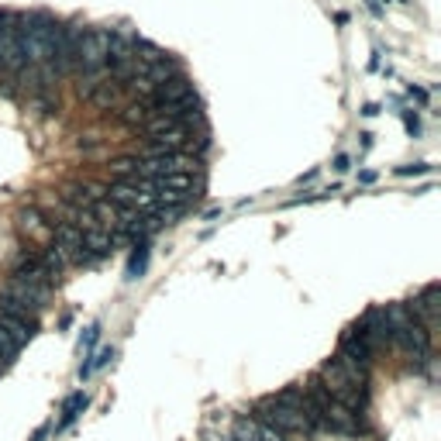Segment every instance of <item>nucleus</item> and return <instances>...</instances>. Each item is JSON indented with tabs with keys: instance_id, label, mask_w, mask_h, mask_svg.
Returning a JSON list of instances; mask_svg holds the SVG:
<instances>
[{
	"instance_id": "1",
	"label": "nucleus",
	"mask_w": 441,
	"mask_h": 441,
	"mask_svg": "<svg viewBox=\"0 0 441 441\" xmlns=\"http://www.w3.org/2000/svg\"><path fill=\"white\" fill-rule=\"evenodd\" d=\"M107 59H110V31H103V28L83 31V38L76 42V73L103 69Z\"/></svg>"
},
{
	"instance_id": "7",
	"label": "nucleus",
	"mask_w": 441,
	"mask_h": 441,
	"mask_svg": "<svg viewBox=\"0 0 441 441\" xmlns=\"http://www.w3.org/2000/svg\"><path fill=\"white\" fill-rule=\"evenodd\" d=\"M17 352H21V345H17V342H14V338H10V335L3 331V328H0V358H3V362L10 365V362L17 358Z\"/></svg>"
},
{
	"instance_id": "2",
	"label": "nucleus",
	"mask_w": 441,
	"mask_h": 441,
	"mask_svg": "<svg viewBox=\"0 0 441 441\" xmlns=\"http://www.w3.org/2000/svg\"><path fill=\"white\" fill-rule=\"evenodd\" d=\"M0 293H3V297H10V300H21L28 310L42 314V310H45V303H49V297H52V283H38V279L10 276V279L3 283V290H0Z\"/></svg>"
},
{
	"instance_id": "5",
	"label": "nucleus",
	"mask_w": 441,
	"mask_h": 441,
	"mask_svg": "<svg viewBox=\"0 0 441 441\" xmlns=\"http://www.w3.org/2000/svg\"><path fill=\"white\" fill-rule=\"evenodd\" d=\"M190 97H197L193 93V83L183 76V73H176V76H169L163 87L156 90V103H183V100H190Z\"/></svg>"
},
{
	"instance_id": "8",
	"label": "nucleus",
	"mask_w": 441,
	"mask_h": 441,
	"mask_svg": "<svg viewBox=\"0 0 441 441\" xmlns=\"http://www.w3.org/2000/svg\"><path fill=\"white\" fill-rule=\"evenodd\" d=\"M3 369H7V362H3V358H0V372H3Z\"/></svg>"
},
{
	"instance_id": "3",
	"label": "nucleus",
	"mask_w": 441,
	"mask_h": 441,
	"mask_svg": "<svg viewBox=\"0 0 441 441\" xmlns=\"http://www.w3.org/2000/svg\"><path fill=\"white\" fill-rule=\"evenodd\" d=\"M17 228H21V235H24L28 242H35L38 249H45V245L52 242V224H49V217H45L42 210H21V214H17Z\"/></svg>"
},
{
	"instance_id": "6",
	"label": "nucleus",
	"mask_w": 441,
	"mask_h": 441,
	"mask_svg": "<svg viewBox=\"0 0 441 441\" xmlns=\"http://www.w3.org/2000/svg\"><path fill=\"white\" fill-rule=\"evenodd\" d=\"M235 438H245V441H286V435H283V431H276V428H269V424H263L259 417H249V421H242V424H238Z\"/></svg>"
},
{
	"instance_id": "4",
	"label": "nucleus",
	"mask_w": 441,
	"mask_h": 441,
	"mask_svg": "<svg viewBox=\"0 0 441 441\" xmlns=\"http://www.w3.org/2000/svg\"><path fill=\"white\" fill-rule=\"evenodd\" d=\"M376 345H369L358 331H349L345 338H342V349H338V355H345V358H352V362H358V365H365V369H372V362H376Z\"/></svg>"
}]
</instances>
